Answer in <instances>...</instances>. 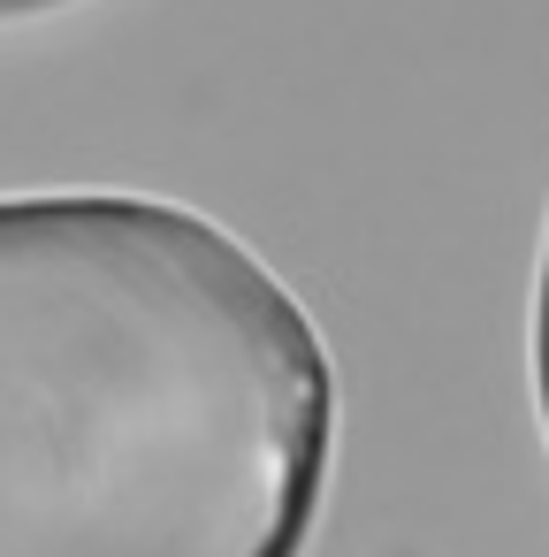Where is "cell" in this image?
<instances>
[{"label": "cell", "instance_id": "obj_2", "mask_svg": "<svg viewBox=\"0 0 549 557\" xmlns=\"http://www.w3.org/2000/svg\"><path fill=\"white\" fill-rule=\"evenodd\" d=\"M534 405L549 428V237H541V275H534Z\"/></svg>", "mask_w": 549, "mask_h": 557}, {"label": "cell", "instance_id": "obj_3", "mask_svg": "<svg viewBox=\"0 0 549 557\" xmlns=\"http://www.w3.org/2000/svg\"><path fill=\"white\" fill-rule=\"evenodd\" d=\"M54 9H77V0H0V24H32V16H54Z\"/></svg>", "mask_w": 549, "mask_h": 557}, {"label": "cell", "instance_id": "obj_1", "mask_svg": "<svg viewBox=\"0 0 549 557\" xmlns=\"http://www.w3.org/2000/svg\"><path fill=\"white\" fill-rule=\"evenodd\" d=\"M336 374L298 290L146 191L0 199V557H298Z\"/></svg>", "mask_w": 549, "mask_h": 557}]
</instances>
